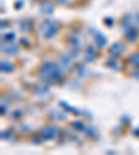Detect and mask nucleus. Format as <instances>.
I'll use <instances>...</instances> for the list:
<instances>
[{
	"label": "nucleus",
	"mask_w": 139,
	"mask_h": 155,
	"mask_svg": "<svg viewBox=\"0 0 139 155\" xmlns=\"http://www.w3.org/2000/svg\"><path fill=\"white\" fill-rule=\"evenodd\" d=\"M58 32V24L53 19H46L40 26V33L45 36L46 39H52L57 35Z\"/></svg>",
	"instance_id": "obj_2"
},
{
	"label": "nucleus",
	"mask_w": 139,
	"mask_h": 155,
	"mask_svg": "<svg viewBox=\"0 0 139 155\" xmlns=\"http://www.w3.org/2000/svg\"><path fill=\"white\" fill-rule=\"evenodd\" d=\"M71 58L68 57V55H63L61 58H60V67H63V68H70V65H71Z\"/></svg>",
	"instance_id": "obj_9"
},
{
	"label": "nucleus",
	"mask_w": 139,
	"mask_h": 155,
	"mask_svg": "<svg viewBox=\"0 0 139 155\" xmlns=\"http://www.w3.org/2000/svg\"><path fill=\"white\" fill-rule=\"evenodd\" d=\"M40 8H42L43 13H52V6H50V3H43L42 6H40Z\"/></svg>",
	"instance_id": "obj_11"
},
{
	"label": "nucleus",
	"mask_w": 139,
	"mask_h": 155,
	"mask_svg": "<svg viewBox=\"0 0 139 155\" xmlns=\"http://www.w3.org/2000/svg\"><path fill=\"white\" fill-rule=\"evenodd\" d=\"M88 60H92L93 58V55H92V47H88V55H86Z\"/></svg>",
	"instance_id": "obj_16"
},
{
	"label": "nucleus",
	"mask_w": 139,
	"mask_h": 155,
	"mask_svg": "<svg viewBox=\"0 0 139 155\" xmlns=\"http://www.w3.org/2000/svg\"><path fill=\"white\" fill-rule=\"evenodd\" d=\"M72 126H74L75 129L82 130V132L85 130V125H84V123H81V122H75V123H72Z\"/></svg>",
	"instance_id": "obj_14"
},
{
	"label": "nucleus",
	"mask_w": 139,
	"mask_h": 155,
	"mask_svg": "<svg viewBox=\"0 0 139 155\" xmlns=\"http://www.w3.org/2000/svg\"><path fill=\"white\" fill-rule=\"evenodd\" d=\"M19 28H21V31H23L24 33H26L32 29V22H31V21H23V22L19 24Z\"/></svg>",
	"instance_id": "obj_8"
},
{
	"label": "nucleus",
	"mask_w": 139,
	"mask_h": 155,
	"mask_svg": "<svg viewBox=\"0 0 139 155\" xmlns=\"http://www.w3.org/2000/svg\"><path fill=\"white\" fill-rule=\"evenodd\" d=\"M127 38L131 39V40H135V38H136L135 29H130V32H127Z\"/></svg>",
	"instance_id": "obj_12"
},
{
	"label": "nucleus",
	"mask_w": 139,
	"mask_h": 155,
	"mask_svg": "<svg viewBox=\"0 0 139 155\" xmlns=\"http://www.w3.org/2000/svg\"><path fill=\"white\" fill-rule=\"evenodd\" d=\"M2 50H3L4 53H7V54H10V55H16L17 53L19 51V48H18V46L17 45H14V43H9L6 40V43H2Z\"/></svg>",
	"instance_id": "obj_4"
},
{
	"label": "nucleus",
	"mask_w": 139,
	"mask_h": 155,
	"mask_svg": "<svg viewBox=\"0 0 139 155\" xmlns=\"http://www.w3.org/2000/svg\"><path fill=\"white\" fill-rule=\"evenodd\" d=\"M2 71H3V72H13L14 71V65L10 64V62L3 61V62H2Z\"/></svg>",
	"instance_id": "obj_10"
},
{
	"label": "nucleus",
	"mask_w": 139,
	"mask_h": 155,
	"mask_svg": "<svg viewBox=\"0 0 139 155\" xmlns=\"http://www.w3.org/2000/svg\"><path fill=\"white\" fill-rule=\"evenodd\" d=\"M14 38H16V35H14V33H9V35L4 36V39H6V40H11V39H14Z\"/></svg>",
	"instance_id": "obj_17"
},
{
	"label": "nucleus",
	"mask_w": 139,
	"mask_h": 155,
	"mask_svg": "<svg viewBox=\"0 0 139 155\" xmlns=\"http://www.w3.org/2000/svg\"><path fill=\"white\" fill-rule=\"evenodd\" d=\"M123 51H124V46L121 45V43H114L110 48V54L113 55V57H120Z\"/></svg>",
	"instance_id": "obj_5"
},
{
	"label": "nucleus",
	"mask_w": 139,
	"mask_h": 155,
	"mask_svg": "<svg viewBox=\"0 0 139 155\" xmlns=\"http://www.w3.org/2000/svg\"><path fill=\"white\" fill-rule=\"evenodd\" d=\"M60 105H63V107H65L67 108V111H70V112H74V114H78V111L75 110L74 107H70L67 103H60Z\"/></svg>",
	"instance_id": "obj_13"
},
{
	"label": "nucleus",
	"mask_w": 139,
	"mask_h": 155,
	"mask_svg": "<svg viewBox=\"0 0 139 155\" xmlns=\"http://www.w3.org/2000/svg\"><path fill=\"white\" fill-rule=\"evenodd\" d=\"M58 133H60V130L56 127V126H47V127H45L42 132V136L45 137L46 140H53L56 139L58 136Z\"/></svg>",
	"instance_id": "obj_3"
},
{
	"label": "nucleus",
	"mask_w": 139,
	"mask_h": 155,
	"mask_svg": "<svg viewBox=\"0 0 139 155\" xmlns=\"http://www.w3.org/2000/svg\"><path fill=\"white\" fill-rule=\"evenodd\" d=\"M130 61H131V62H135V61H136V65H139V54H135L134 57H131Z\"/></svg>",
	"instance_id": "obj_15"
},
{
	"label": "nucleus",
	"mask_w": 139,
	"mask_h": 155,
	"mask_svg": "<svg viewBox=\"0 0 139 155\" xmlns=\"http://www.w3.org/2000/svg\"><path fill=\"white\" fill-rule=\"evenodd\" d=\"M50 116H52L53 119H65L67 118V115L64 112H61V111H58V110H53L50 112Z\"/></svg>",
	"instance_id": "obj_6"
},
{
	"label": "nucleus",
	"mask_w": 139,
	"mask_h": 155,
	"mask_svg": "<svg viewBox=\"0 0 139 155\" xmlns=\"http://www.w3.org/2000/svg\"><path fill=\"white\" fill-rule=\"evenodd\" d=\"M40 78H42L43 81H47V82H56V81H60L63 78V71L57 65L54 64H49L46 62L42 68H40Z\"/></svg>",
	"instance_id": "obj_1"
},
{
	"label": "nucleus",
	"mask_w": 139,
	"mask_h": 155,
	"mask_svg": "<svg viewBox=\"0 0 139 155\" xmlns=\"http://www.w3.org/2000/svg\"><path fill=\"white\" fill-rule=\"evenodd\" d=\"M95 39H96V43H97V46H100V47H103V46L107 43L106 38H104V36L102 35V33H99V32H96V33H95Z\"/></svg>",
	"instance_id": "obj_7"
},
{
	"label": "nucleus",
	"mask_w": 139,
	"mask_h": 155,
	"mask_svg": "<svg viewBox=\"0 0 139 155\" xmlns=\"http://www.w3.org/2000/svg\"><path fill=\"white\" fill-rule=\"evenodd\" d=\"M23 43H24L25 46H28V45H29V40H26V39H23Z\"/></svg>",
	"instance_id": "obj_18"
}]
</instances>
